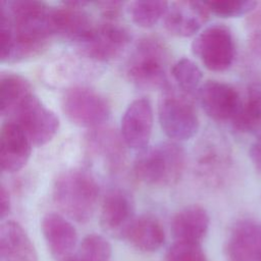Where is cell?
Segmentation results:
<instances>
[{"label":"cell","mask_w":261,"mask_h":261,"mask_svg":"<svg viewBox=\"0 0 261 261\" xmlns=\"http://www.w3.org/2000/svg\"><path fill=\"white\" fill-rule=\"evenodd\" d=\"M165 261H208L199 243L175 241L166 251Z\"/></svg>","instance_id":"obj_28"},{"label":"cell","mask_w":261,"mask_h":261,"mask_svg":"<svg viewBox=\"0 0 261 261\" xmlns=\"http://www.w3.org/2000/svg\"><path fill=\"white\" fill-rule=\"evenodd\" d=\"M51 12L52 7L42 1H1V61H22L45 50L54 36Z\"/></svg>","instance_id":"obj_1"},{"label":"cell","mask_w":261,"mask_h":261,"mask_svg":"<svg viewBox=\"0 0 261 261\" xmlns=\"http://www.w3.org/2000/svg\"><path fill=\"white\" fill-rule=\"evenodd\" d=\"M32 142L25 132L13 121L3 122L0 130V165L4 172L20 170L28 162Z\"/></svg>","instance_id":"obj_14"},{"label":"cell","mask_w":261,"mask_h":261,"mask_svg":"<svg viewBox=\"0 0 261 261\" xmlns=\"http://www.w3.org/2000/svg\"><path fill=\"white\" fill-rule=\"evenodd\" d=\"M123 238L137 250L153 253L164 244L165 232L157 218L151 215H141L134 218Z\"/></svg>","instance_id":"obj_20"},{"label":"cell","mask_w":261,"mask_h":261,"mask_svg":"<svg viewBox=\"0 0 261 261\" xmlns=\"http://www.w3.org/2000/svg\"><path fill=\"white\" fill-rule=\"evenodd\" d=\"M169 3L160 0H139L129 3L128 12L135 23L149 28L165 15Z\"/></svg>","instance_id":"obj_24"},{"label":"cell","mask_w":261,"mask_h":261,"mask_svg":"<svg viewBox=\"0 0 261 261\" xmlns=\"http://www.w3.org/2000/svg\"><path fill=\"white\" fill-rule=\"evenodd\" d=\"M210 218L205 208L189 205L177 211L170 223L175 241L201 243L209 228Z\"/></svg>","instance_id":"obj_19"},{"label":"cell","mask_w":261,"mask_h":261,"mask_svg":"<svg viewBox=\"0 0 261 261\" xmlns=\"http://www.w3.org/2000/svg\"><path fill=\"white\" fill-rule=\"evenodd\" d=\"M171 75L179 88L188 94L199 90L203 73L198 64L190 58L178 59L171 66Z\"/></svg>","instance_id":"obj_25"},{"label":"cell","mask_w":261,"mask_h":261,"mask_svg":"<svg viewBox=\"0 0 261 261\" xmlns=\"http://www.w3.org/2000/svg\"><path fill=\"white\" fill-rule=\"evenodd\" d=\"M33 93L32 85L27 79L17 73L2 72L0 76L1 115L7 117L23 99Z\"/></svg>","instance_id":"obj_21"},{"label":"cell","mask_w":261,"mask_h":261,"mask_svg":"<svg viewBox=\"0 0 261 261\" xmlns=\"http://www.w3.org/2000/svg\"><path fill=\"white\" fill-rule=\"evenodd\" d=\"M89 143L92 149L108 164L117 168L123 161V149L117 136L111 129H99L91 134Z\"/></svg>","instance_id":"obj_23"},{"label":"cell","mask_w":261,"mask_h":261,"mask_svg":"<svg viewBox=\"0 0 261 261\" xmlns=\"http://www.w3.org/2000/svg\"><path fill=\"white\" fill-rule=\"evenodd\" d=\"M248 43L251 51L261 59V3L249 13L246 22Z\"/></svg>","instance_id":"obj_29"},{"label":"cell","mask_w":261,"mask_h":261,"mask_svg":"<svg viewBox=\"0 0 261 261\" xmlns=\"http://www.w3.org/2000/svg\"><path fill=\"white\" fill-rule=\"evenodd\" d=\"M153 126V108L147 98H138L126 107L120 121L123 142L132 149L145 150Z\"/></svg>","instance_id":"obj_11"},{"label":"cell","mask_w":261,"mask_h":261,"mask_svg":"<svg viewBox=\"0 0 261 261\" xmlns=\"http://www.w3.org/2000/svg\"><path fill=\"white\" fill-rule=\"evenodd\" d=\"M233 127L241 133H253L261 127V86L254 85L232 118Z\"/></svg>","instance_id":"obj_22"},{"label":"cell","mask_w":261,"mask_h":261,"mask_svg":"<svg viewBox=\"0 0 261 261\" xmlns=\"http://www.w3.org/2000/svg\"><path fill=\"white\" fill-rule=\"evenodd\" d=\"M0 261H38L36 248L23 227L6 220L0 227Z\"/></svg>","instance_id":"obj_18"},{"label":"cell","mask_w":261,"mask_h":261,"mask_svg":"<svg viewBox=\"0 0 261 261\" xmlns=\"http://www.w3.org/2000/svg\"><path fill=\"white\" fill-rule=\"evenodd\" d=\"M61 261H81V260L79 259V257L76 255H73V256H69V257H67V258H65Z\"/></svg>","instance_id":"obj_33"},{"label":"cell","mask_w":261,"mask_h":261,"mask_svg":"<svg viewBox=\"0 0 261 261\" xmlns=\"http://www.w3.org/2000/svg\"><path fill=\"white\" fill-rule=\"evenodd\" d=\"M129 31L116 20L96 23L92 32L76 44L80 52L97 61H107L118 56L130 41Z\"/></svg>","instance_id":"obj_8"},{"label":"cell","mask_w":261,"mask_h":261,"mask_svg":"<svg viewBox=\"0 0 261 261\" xmlns=\"http://www.w3.org/2000/svg\"><path fill=\"white\" fill-rule=\"evenodd\" d=\"M99 188L92 176L83 169H69L58 175L53 186V200L70 219L85 223L93 216Z\"/></svg>","instance_id":"obj_2"},{"label":"cell","mask_w":261,"mask_h":261,"mask_svg":"<svg viewBox=\"0 0 261 261\" xmlns=\"http://www.w3.org/2000/svg\"><path fill=\"white\" fill-rule=\"evenodd\" d=\"M61 107L70 121L84 127H97L110 115V106L105 98L84 86L68 88L62 95Z\"/></svg>","instance_id":"obj_7"},{"label":"cell","mask_w":261,"mask_h":261,"mask_svg":"<svg viewBox=\"0 0 261 261\" xmlns=\"http://www.w3.org/2000/svg\"><path fill=\"white\" fill-rule=\"evenodd\" d=\"M6 118L16 122L36 146L48 143L59 127L57 115L46 107L34 93L23 99Z\"/></svg>","instance_id":"obj_6"},{"label":"cell","mask_w":261,"mask_h":261,"mask_svg":"<svg viewBox=\"0 0 261 261\" xmlns=\"http://www.w3.org/2000/svg\"><path fill=\"white\" fill-rule=\"evenodd\" d=\"M198 96L205 113L217 121L232 120L242 103L238 91L232 86L213 80L200 86Z\"/></svg>","instance_id":"obj_12"},{"label":"cell","mask_w":261,"mask_h":261,"mask_svg":"<svg viewBox=\"0 0 261 261\" xmlns=\"http://www.w3.org/2000/svg\"><path fill=\"white\" fill-rule=\"evenodd\" d=\"M209 12L205 2L202 1H174L168 5L164 15V25L172 35L190 37L207 21Z\"/></svg>","instance_id":"obj_15"},{"label":"cell","mask_w":261,"mask_h":261,"mask_svg":"<svg viewBox=\"0 0 261 261\" xmlns=\"http://www.w3.org/2000/svg\"><path fill=\"white\" fill-rule=\"evenodd\" d=\"M168 48L157 37H144L137 42L125 63L129 81L143 89H161L167 86Z\"/></svg>","instance_id":"obj_4"},{"label":"cell","mask_w":261,"mask_h":261,"mask_svg":"<svg viewBox=\"0 0 261 261\" xmlns=\"http://www.w3.org/2000/svg\"><path fill=\"white\" fill-rule=\"evenodd\" d=\"M96 4L105 20H115L122 7V3L119 1H103Z\"/></svg>","instance_id":"obj_30"},{"label":"cell","mask_w":261,"mask_h":261,"mask_svg":"<svg viewBox=\"0 0 261 261\" xmlns=\"http://www.w3.org/2000/svg\"><path fill=\"white\" fill-rule=\"evenodd\" d=\"M250 158L256 170L261 172V135L251 146Z\"/></svg>","instance_id":"obj_31"},{"label":"cell","mask_w":261,"mask_h":261,"mask_svg":"<svg viewBox=\"0 0 261 261\" xmlns=\"http://www.w3.org/2000/svg\"><path fill=\"white\" fill-rule=\"evenodd\" d=\"M225 255L228 261H261V222L238 221L226 241Z\"/></svg>","instance_id":"obj_13"},{"label":"cell","mask_w":261,"mask_h":261,"mask_svg":"<svg viewBox=\"0 0 261 261\" xmlns=\"http://www.w3.org/2000/svg\"><path fill=\"white\" fill-rule=\"evenodd\" d=\"M193 53L212 71L230 67L236 57V44L230 30L220 23L204 29L192 43Z\"/></svg>","instance_id":"obj_5"},{"label":"cell","mask_w":261,"mask_h":261,"mask_svg":"<svg viewBox=\"0 0 261 261\" xmlns=\"http://www.w3.org/2000/svg\"><path fill=\"white\" fill-rule=\"evenodd\" d=\"M41 229L50 254L59 260L69 256L77 243V232L70 221L62 215L50 212L43 216Z\"/></svg>","instance_id":"obj_17"},{"label":"cell","mask_w":261,"mask_h":261,"mask_svg":"<svg viewBox=\"0 0 261 261\" xmlns=\"http://www.w3.org/2000/svg\"><path fill=\"white\" fill-rule=\"evenodd\" d=\"M208 10L222 17H238L251 13L258 2L253 0H211L204 1Z\"/></svg>","instance_id":"obj_27"},{"label":"cell","mask_w":261,"mask_h":261,"mask_svg":"<svg viewBox=\"0 0 261 261\" xmlns=\"http://www.w3.org/2000/svg\"><path fill=\"white\" fill-rule=\"evenodd\" d=\"M10 211V197L6 188L2 185L0 189V215L4 219Z\"/></svg>","instance_id":"obj_32"},{"label":"cell","mask_w":261,"mask_h":261,"mask_svg":"<svg viewBox=\"0 0 261 261\" xmlns=\"http://www.w3.org/2000/svg\"><path fill=\"white\" fill-rule=\"evenodd\" d=\"M134 218V203L126 192L114 189L105 195L100 209V223L105 231L123 238Z\"/></svg>","instance_id":"obj_16"},{"label":"cell","mask_w":261,"mask_h":261,"mask_svg":"<svg viewBox=\"0 0 261 261\" xmlns=\"http://www.w3.org/2000/svg\"><path fill=\"white\" fill-rule=\"evenodd\" d=\"M184 149L173 142H164L146 148L134 164V174L142 182L152 187L175 185L184 172Z\"/></svg>","instance_id":"obj_3"},{"label":"cell","mask_w":261,"mask_h":261,"mask_svg":"<svg viewBox=\"0 0 261 261\" xmlns=\"http://www.w3.org/2000/svg\"><path fill=\"white\" fill-rule=\"evenodd\" d=\"M87 2L67 1L52 7L51 22L54 36H59L75 44L82 42L94 29L95 22L85 9Z\"/></svg>","instance_id":"obj_10"},{"label":"cell","mask_w":261,"mask_h":261,"mask_svg":"<svg viewBox=\"0 0 261 261\" xmlns=\"http://www.w3.org/2000/svg\"><path fill=\"white\" fill-rule=\"evenodd\" d=\"M112 248L110 243L97 233L86 236L75 254L81 261H110Z\"/></svg>","instance_id":"obj_26"},{"label":"cell","mask_w":261,"mask_h":261,"mask_svg":"<svg viewBox=\"0 0 261 261\" xmlns=\"http://www.w3.org/2000/svg\"><path fill=\"white\" fill-rule=\"evenodd\" d=\"M158 116L165 135L175 141L193 138L199 128V118L192 104L184 98L167 95L159 103Z\"/></svg>","instance_id":"obj_9"}]
</instances>
